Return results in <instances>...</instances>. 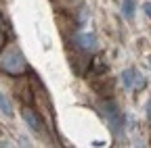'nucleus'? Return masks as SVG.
Segmentation results:
<instances>
[{"mask_svg": "<svg viewBox=\"0 0 151 148\" xmlns=\"http://www.w3.org/2000/svg\"><path fill=\"white\" fill-rule=\"evenodd\" d=\"M25 69H27L25 57H23L21 48L17 44H9L2 52H0V71L9 73L13 77H19V75L25 73Z\"/></svg>", "mask_w": 151, "mask_h": 148, "instance_id": "f257e3e1", "label": "nucleus"}, {"mask_svg": "<svg viewBox=\"0 0 151 148\" xmlns=\"http://www.w3.org/2000/svg\"><path fill=\"white\" fill-rule=\"evenodd\" d=\"M103 115H105L107 123L111 125V132L116 134V136H120L122 129H124V117H122V110L118 108V104L111 102V100L105 102L103 104Z\"/></svg>", "mask_w": 151, "mask_h": 148, "instance_id": "f03ea898", "label": "nucleus"}, {"mask_svg": "<svg viewBox=\"0 0 151 148\" xmlns=\"http://www.w3.org/2000/svg\"><path fill=\"white\" fill-rule=\"evenodd\" d=\"M21 117H23V121L27 123V127L32 129V132H36V134H42L44 132V125L40 121V115H36L29 106H23L21 108Z\"/></svg>", "mask_w": 151, "mask_h": 148, "instance_id": "7ed1b4c3", "label": "nucleus"}, {"mask_svg": "<svg viewBox=\"0 0 151 148\" xmlns=\"http://www.w3.org/2000/svg\"><path fill=\"white\" fill-rule=\"evenodd\" d=\"M73 42H76V46H78V48H82V50H86V52L97 50V38H94L92 33H78V35L73 38Z\"/></svg>", "mask_w": 151, "mask_h": 148, "instance_id": "20e7f679", "label": "nucleus"}, {"mask_svg": "<svg viewBox=\"0 0 151 148\" xmlns=\"http://www.w3.org/2000/svg\"><path fill=\"white\" fill-rule=\"evenodd\" d=\"M122 81H124V86L126 88H132V86H145V79H143V75H139V71L137 69H126L124 73H122Z\"/></svg>", "mask_w": 151, "mask_h": 148, "instance_id": "39448f33", "label": "nucleus"}, {"mask_svg": "<svg viewBox=\"0 0 151 148\" xmlns=\"http://www.w3.org/2000/svg\"><path fill=\"white\" fill-rule=\"evenodd\" d=\"M0 113L6 115V117H11V115H13V104H11V100L6 98L4 92H0Z\"/></svg>", "mask_w": 151, "mask_h": 148, "instance_id": "423d86ee", "label": "nucleus"}, {"mask_svg": "<svg viewBox=\"0 0 151 148\" xmlns=\"http://www.w3.org/2000/svg\"><path fill=\"white\" fill-rule=\"evenodd\" d=\"M122 11H124V15L128 17V19H132V17H134V0H124Z\"/></svg>", "mask_w": 151, "mask_h": 148, "instance_id": "0eeeda50", "label": "nucleus"}, {"mask_svg": "<svg viewBox=\"0 0 151 148\" xmlns=\"http://www.w3.org/2000/svg\"><path fill=\"white\" fill-rule=\"evenodd\" d=\"M143 8H145V13L151 17V2H145V4H143Z\"/></svg>", "mask_w": 151, "mask_h": 148, "instance_id": "6e6552de", "label": "nucleus"}, {"mask_svg": "<svg viewBox=\"0 0 151 148\" xmlns=\"http://www.w3.org/2000/svg\"><path fill=\"white\" fill-rule=\"evenodd\" d=\"M6 42V38H4V33H2V27H0V46H2Z\"/></svg>", "mask_w": 151, "mask_h": 148, "instance_id": "1a4fd4ad", "label": "nucleus"}]
</instances>
